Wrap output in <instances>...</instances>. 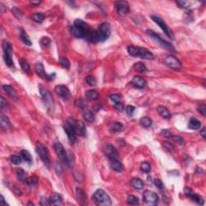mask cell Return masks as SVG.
I'll list each match as a JSON object with an SVG mask.
<instances>
[{
  "instance_id": "1",
  "label": "cell",
  "mask_w": 206,
  "mask_h": 206,
  "mask_svg": "<svg viewBox=\"0 0 206 206\" xmlns=\"http://www.w3.org/2000/svg\"><path fill=\"white\" fill-rule=\"evenodd\" d=\"M91 31H92V29L89 27V25L80 19L76 20L70 27V31H71L72 35L78 39L84 38L86 40V38L88 37Z\"/></svg>"
},
{
  "instance_id": "2",
  "label": "cell",
  "mask_w": 206,
  "mask_h": 206,
  "mask_svg": "<svg viewBox=\"0 0 206 206\" xmlns=\"http://www.w3.org/2000/svg\"><path fill=\"white\" fill-rule=\"evenodd\" d=\"M127 52L132 56H138L142 59L152 60L155 58L154 54L145 48H140V47L131 45V46L127 47Z\"/></svg>"
},
{
  "instance_id": "3",
  "label": "cell",
  "mask_w": 206,
  "mask_h": 206,
  "mask_svg": "<svg viewBox=\"0 0 206 206\" xmlns=\"http://www.w3.org/2000/svg\"><path fill=\"white\" fill-rule=\"evenodd\" d=\"M77 126L78 121L73 117H69L66 121V123L64 126V129L67 134V137L70 144H74L76 142V135H77Z\"/></svg>"
},
{
  "instance_id": "4",
  "label": "cell",
  "mask_w": 206,
  "mask_h": 206,
  "mask_svg": "<svg viewBox=\"0 0 206 206\" xmlns=\"http://www.w3.org/2000/svg\"><path fill=\"white\" fill-rule=\"evenodd\" d=\"M92 199H93L94 204L97 205L107 206L111 205L112 204L110 197H109L108 194L102 189H98L96 191L95 193H93Z\"/></svg>"
},
{
  "instance_id": "5",
  "label": "cell",
  "mask_w": 206,
  "mask_h": 206,
  "mask_svg": "<svg viewBox=\"0 0 206 206\" xmlns=\"http://www.w3.org/2000/svg\"><path fill=\"white\" fill-rule=\"evenodd\" d=\"M146 34H147V36L151 38L152 40H154L155 42H157L160 47L167 49V50H168V51L175 52V48L172 46V45L171 43H169L168 41H167V40L163 39L162 37H160L158 34L155 33V31H153L152 30H146Z\"/></svg>"
},
{
  "instance_id": "6",
  "label": "cell",
  "mask_w": 206,
  "mask_h": 206,
  "mask_svg": "<svg viewBox=\"0 0 206 206\" xmlns=\"http://www.w3.org/2000/svg\"><path fill=\"white\" fill-rule=\"evenodd\" d=\"M2 49H3V57H4L6 64L10 68L13 67L14 62L13 60H12L13 49H12L11 45L7 40H3V42H2Z\"/></svg>"
},
{
  "instance_id": "7",
  "label": "cell",
  "mask_w": 206,
  "mask_h": 206,
  "mask_svg": "<svg viewBox=\"0 0 206 206\" xmlns=\"http://www.w3.org/2000/svg\"><path fill=\"white\" fill-rule=\"evenodd\" d=\"M40 93L42 96L43 102L45 103L46 108L49 110L52 111L54 110V99L52 98V95L48 89L43 88L42 86H40Z\"/></svg>"
},
{
  "instance_id": "8",
  "label": "cell",
  "mask_w": 206,
  "mask_h": 206,
  "mask_svg": "<svg viewBox=\"0 0 206 206\" xmlns=\"http://www.w3.org/2000/svg\"><path fill=\"white\" fill-rule=\"evenodd\" d=\"M151 18L156 24L159 25V27L164 31V33L166 34L167 36H168V37H169V39H171V40H175V36H174L172 31L171 30V28L168 26V24H167L166 23L164 22L163 19L160 18V17H158V16H151Z\"/></svg>"
},
{
  "instance_id": "9",
  "label": "cell",
  "mask_w": 206,
  "mask_h": 206,
  "mask_svg": "<svg viewBox=\"0 0 206 206\" xmlns=\"http://www.w3.org/2000/svg\"><path fill=\"white\" fill-rule=\"evenodd\" d=\"M53 148L55 150L56 153V155H58L59 159L63 162V164L69 166V155L67 154L66 151L64 150L62 144L60 143V142H56L53 145Z\"/></svg>"
},
{
  "instance_id": "10",
  "label": "cell",
  "mask_w": 206,
  "mask_h": 206,
  "mask_svg": "<svg viewBox=\"0 0 206 206\" xmlns=\"http://www.w3.org/2000/svg\"><path fill=\"white\" fill-rule=\"evenodd\" d=\"M36 152L40 157V159L42 160V161L44 162V164H45L47 167H49V165H50L49 153L46 146L40 142H37V143H36Z\"/></svg>"
},
{
  "instance_id": "11",
  "label": "cell",
  "mask_w": 206,
  "mask_h": 206,
  "mask_svg": "<svg viewBox=\"0 0 206 206\" xmlns=\"http://www.w3.org/2000/svg\"><path fill=\"white\" fill-rule=\"evenodd\" d=\"M99 42H104L110 36L111 28L109 23H103L100 25L98 30Z\"/></svg>"
},
{
  "instance_id": "12",
  "label": "cell",
  "mask_w": 206,
  "mask_h": 206,
  "mask_svg": "<svg viewBox=\"0 0 206 206\" xmlns=\"http://www.w3.org/2000/svg\"><path fill=\"white\" fill-rule=\"evenodd\" d=\"M114 7L117 15L121 17H125L130 12V6L126 1H116L114 2Z\"/></svg>"
},
{
  "instance_id": "13",
  "label": "cell",
  "mask_w": 206,
  "mask_h": 206,
  "mask_svg": "<svg viewBox=\"0 0 206 206\" xmlns=\"http://www.w3.org/2000/svg\"><path fill=\"white\" fill-rule=\"evenodd\" d=\"M164 64H166L167 66L172 69H179L182 66L181 62L175 56H174L172 55L168 56L164 59Z\"/></svg>"
},
{
  "instance_id": "14",
  "label": "cell",
  "mask_w": 206,
  "mask_h": 206,
  "mask_svg": "<svg viewBox=\"0 0 206 206\" xmlns=\"http://www.w3.org/2000/svg\"><path fill=\"white\" fill-rule=\"evenodd\" d=\"M184 192L185 196L189 197L192 201L196 202L197 204H200V205H203V204H204V200H203V198H202L201 196L198 195V194L194 193L192 189H190L189 188L186 187V188H184Z\"/></svg>"
},
{
  "instance_id": "15",
  "label": "cell",
  "mask_w": 206,
  "mask_h": 206,
  "mask_svg": "<svg viewBox=\"0 0 206 206\" xmlns=\"http://www.w3.org/2000/svg\"><path fill=\"white\" fill-rule=\"evenodd\" d=\"M144 201L150 204H156L159 201V197L152 191L146 190L143 193Z\"/></svg>"
},
{
  "instance_id": "16",
  "label": "cell",
  "mask_w": 206,
  "mask_h": 206,
  "mask_svg": "<svg viewBox=\"0 0 206 206\" xmlns=\"http://www.w3.org/2000/svg\"><path fill=\"white\" fill-rule=\"evenodd\" d=\"M55 92L63 100H68L69 98V97H70L69 89L65 85H56L55 87Z\"/></svg>"
},
{
  "instance_id": "17",
  "label": "cell",
  "mask_w": 206,
  "mask_h": 206,
  "mask_svg": "<svg viewBox=\"0 0 206 206\" xmlns=\"http://www.w3.org/2000/svg\"><path fill=\"white\" fill-rule=\"evenodd\" d=\"M105 154L107 155L110 160H114V159H118V153L117 150L113 145L111 144H107L105 147Z\"/></svg>"
},
{
  "instance_id": "18",
  "label": "cell",
  "mask_w": 206,
  "mask_h": 206,
  "mask_svg": "<svg viewBox=\"0 0 206 206\" xmlns=\"http://www.w3.org/2000/svg\"><path fill=\"white\" fill-rule=\"evenodd\" d=\"M131 83L134 87L137 88V89H143L146 85V80L142 77H139V76H135L133 79L131 80Z\"/></svg>"
},
{
  "instance_id": "19",
  "label": "cell",
  "mask_w": 206,
  "mask_h": 206,
  "mask_svg": "<svg viewBox=\"0 0 206 206\" xmlns=\"http://www.w3.org/2000/svg\"><path fill=\"white\" fill-rule=\"evenodd\" d=\"M76 193H77V197H78V200L80 204H81V205L87 204V197L85 191L82 190L81 188H78L76 189Z\"/></svg>"
},
{
  "instance_id": "20",
  "label": "cell",
  "mask_w": 206,
  "mask_h": 206,
  "mask_svg": "<svg viewBox=\"0 0 206 206\" xmlns=\"http://www.w3.org/2000/svg\"><path fill=\"white\" fill-rule=\"evenodd\" d=\"M35 70H36V73L40 78H41L42 79H45L47 80L48 79V75L49 74H46L45 71V68H44V65H43L42 63L38 62L36 64V66H35Z\"/></svg>"
},
{
  "instance_id": "21",
  "label": "cell",
  "mask_w": 206,
  "mask_h": 206,
  "mask_svg": "<svg viewBox=\"0 0 206 206\" xmlns=\"http://www.w3.org/2000/svg\"><path fill=\"white\" fill-rule=\"evenodd\" d=\"M110 168L114 172H121L123 171V165L121 162L118 160V159H114V160H110Z\"/></svg>"
},
{
  "instance_id": "22",
  "label": "cell",
  "mask_w": 206,
  "mask_h": 206,
  "mask_svg": "<svg viewBox=\"0 0 206 206\" xmlns=\"http://www.w3.org/2000/svg\"><path fill=\"white\" fill-rule=\"evenodd\" d=\"M19 35H20V40H22V42L24 44V45H27V46H31L32 45L30 38H29L28 35L26 33V31L23 30V28H20V31H19Z\"/></svg>"
},
{
  "instance_id": "23",
  "label": "cell",
  "mask_w": 206,
  "mask_h": 206,
  "mask_svg": "<svg viewBox=\"0 0 206 206\" xmlns=\"http://www.w3.org/2000/svg\"><path fill=\"white\" fill-rule=\"evenodd\" d=\"M0 125H1V127L5 131H7L11 126V122H10L9 118L7 116H5L2 113L0 114Z\"/></svg>"
},
{
  "instance_id": "24",
  "label": "cell",
  "mask_w": 206,
  "mask_h": 206,
  "mask_svg": "<svg viewBox=\"0 0 206 206\" xmlns=\"http://www.w3.org/2000/svg\"><path fill=\"white\" fill-rule=\"evenodd\" d=\"M156 110H157L158 114H159L161 117H164V118H167V119H168V118H170L171 117L170 111H169L166 107H164V106H158Z\"/></svg>"
},
{
  "instance_id": "25",
  "label": "cell",
  "mask_w": 206,
  "mask_h": 206,
  "mask_svg": "<svg viewBox=\"0 0 206 206\" xmlns=\"http://www.w3.org/2000/svg\"><path fill=\"white\" fill-rule=\"evenodd\" d=\"M201 127V122L196 117H192L188 122V128L191 130H199Z\"/></svg>"
},
{
  "instance_id": "26",
  "label": "cell",
  "mask_w": 206,
  "mask_h": 206,
  "mask_svg": "<svg viewBox=\"0 0 206 206\" xmlns=\"http://www.w3.org/2000/svg\"><path fill=\"white\" fill-rule=\"evenodd\" d=\"M50 203H51V204H53V205H62V197L60 194H58V193H55L50 198Z\"/></svg>"
},
{
  "instance_id": "27",
  "label": "cell",
  "mask_w": 206,
  "mask_h": 206,
  "mask_svg": "<svg viewBox=\"0 0 206 206\" xmlns=\"http://www.w3.org/2000/svg\"><path fill=\"white\" fill-rule=\"evenodd\" d=\"M2 89H3L5 93H7L11 98H16V96H17V93H16V89H14L11 85H2Z\"/></svg>"
},
{
  "instance_id": "28",
  "label": "cell",
  "mask_w": 206,
  "mask_h": 206,
  "mask_svg": "<svg viewBox=\"0 0 206 206\" xmlns=\"http://www.w3.org/2000/svg\"><path fill=\"white\" fill-rule=\"evenodd\" d=\"M86 134V128H85V125L84 122L78 121V126H77V135L79 136H85Z\"/></svg>"
},
{
  "instance_id": "29",
  "label": "cell",
  "mask_w": 206,
  "mask_h": 206,
  "mask_svg": "<svg viewBox=\"0 0 206 206\" xmlns=\"http://www.w3.org/2000/svg\"><path fill=\"white\" fill-rule=\"evenodd\" d=\"M85 97L89 101H96V100H98V98H99V93L97 91L91 89V90L86 91Z\"/></svg>"
},
{
  "instance_id": "30",
  "label": "cell",
  "mask_w": 206,
  "mask_h": 206,
  "mask_svg": "<svg viewBox=\"0 0 206 206\" xmlns=\"http://www.w3.org/2000/svg\"><path fill=\"white\" fill-rule=\"evenodd\" d=\"M131 185L135 188V189H143V181L139 178H133L131 179Z\"/></svg>"
},
{
  "instance_id": "31",
  "label": "cell",
  "mask_w": 206,
  "mask_h": 206,
  "mask_svg": "<svg viewBox=\"0 0 206 206\" xmlns=\"http://www.w3.org/2000/svg\"><path fill=\"white\" fill-rule=\"evenodd\" d=\"M21 157L26 163L28 164H31L32 163V157H31V154L27 151V150H22L20 152Z\"/></svg>"
},
{
  "instance_id": "32",
  "label": "cell",
  "mask_w": 206,
  "mask_h": 206,
  "mask_svg": "<svg viewBox=\"0 0 206 206\" xmlns=\"http://www.w3.org/2000/svg\"><path fill=\"white\" fill-rule=\"evenodd\" d=\"M31 19L33 21H35L36 23H41L45 20V16L44 14L41 13V12H36L34 13L32 16H31Z\"/></svg>"
},
{
  "instance_id": "33",
  "label": "cell",
  "mask_w": 206,
  "mask_h": 206,
  "mask_svg": "<svg viewBox=\"0 0 206 206\" xmlns=\"http://www.w3.org/2000/svg\"><path fill=\"white\" fill-rule=\"evenodd\" d=\"M140 124L142 125L143 127H145V128H149L152 125V121H151L150 117H143L142 118H140Z\"/></svg>"
},
{
  "instance_id": "34",
  "label": "cell",
  "mask_w": 206,
  "mask_h": 206,
  "mask_svg": "<svg viewBox=\"0 0 206 206\" xmlns=\"http://www.w3.org/2000/svg\"><path fill=\"white\" fill-rule=\"evenodd\" d=\"M123 130V125L119 122H114L111 125V131L112 132H119Z\"/></svg>"
},
{
  "instance_id": "35",
  "label": "cell",
  "mask_w": 206,
  "mask_h": 206,
  "mask_svg": "<svg viewBox=\"0 0 206 206\" xmlns=\"http://www.w3.org/2000/svg\"><path fill=\"white\" fill-rule=\"evenodd\" d=\"M134 69L139 73H145L146 71V65L142 62H137L134 64Z\"/></svg>"
},
{
  "instance_id": "36",
  "label": "cell",
  "mask_w": 206,
  "mask_h": 206,
  "mask_svg": "<svg viewBox=\"0 0 206 206\" xmlns=\"http://www.w3.org/2000/svg\"><path fill=\"white\" fill-rule=\"evenodd\" d=\"M126 201L127 203L130 204H132V205H135V204H139V200L137 197L133 195H130L127 197V199H126Z\"/></svg>"
},
{
  "instance_id": "37",
  "label": "cell",
  "mask_w": 206,
  "mask_h": 206,
  "mask_svg": "<svg viewBox=\"0 0 206 206\" xmlns=\"http://www.w3.org/2000/svg\"><path fill=\"white\" fill-rule=\"evenodd\" d=\"M20 64L22 69L25 73H28L30 71V64H29V63L27 62V60H24V59H21L20 60Z\"/></svg>"
},
{
  "instance_id": "38",
  "label": "cell",
  "mask_w": 206,
  "mask_h": 206,
  "mask_svg": "<svg viewBox=\"0 0 206 206\" xmlns=\"http://www.w3.org/2000/svg\"><path fill=\"white\" fill-rule=\"evenodd\" d=\"M83 117L85 121L89 122H93L95 121V117L93 115V114L89 112V111H86L85 112L84 114H83Z\"/></svg>"
},
{
  "instance_id": "39",
  "label": "cell",
  "mask_w": 206,
  "mask_h": 206,
  "mask_svg": "<svg viewBox=\"0 0 206 206\" xmlns=\"http://www.w3.org/2000/svg\"><path fill=\"white\" fill-rule=\"evenodd\" d=\"M140 168L141 170L143 172L146 173H149L151 172V164H149L148 162H143L142 164H141V166H140Z\"/></svg>"
},
{
  "instance_id": "40",
  "label": "cell",
  "mask_w": 206,
  "mask_h": 206,
  "mask_svg": "<svg viewBox=\"0 0 206 206\" xmlns=\"http://www.w3.org/2000/svg\"><path fill=\"white\" fill-rule=\"evenodd\" d=\"M85 82L88 85H89L90 86H95V85H97V81H96L95 78L92 75L87 76L86 78H85Z\"/></svg>"
},
{
  "instance_id": "41",
  "label": "cell",
  "mask_w": 206,
  "mask_h": 206,
  "mask_svg": "<svg viewBox=\"0 0 206 206\" xmlns=\"http://www.w3.org/2000/svg\"><path fill=\"white\" fill-rule=\"evenodd\" d=\"M38 180H39V179L36 176H31V177L27 178L26 179V182H27V184L29 186H34V185L37 184Z\"/></svg>"
},
{
  "instance_id": "42",
  "label": "cell",
  "mask_w": 206,
  "mask_h": 206,
  "mask_svg": "<svg viewBox=\"0 0 206 206\" xmlns=\"http://www.w3.org/2000/svg\"><path fill=\"white\" fill-rule=\"evenodd\" d=\"M11 164H15V165H19L22 163V157H20L19 155H14L11 157Z\"/></svg>"
},
{
  "instance_id": "43",
  "label": "cell",
  "mask_w": 206,
  "mask_h": 206,
  "mask_svg": "<svg viewBox=\"0 0 206 206\" xmlns=\"http://www.w3.org/2000/svg\"><path fill=\"white\" fill-rule=\"evenodd\" d=\"M16 175H17V178H18L19 180L20 181H23V180H25V177H26V173L23 169L20 168L16 171Z\"/></svg>"
},
{
  "instance_id": "44",
  "label": "cell",
  "mask_w": 206,
  "mask_h": 206,
  "mask_svg": "<svg viewBox=\"0 0 206 206\" xmlns=\"http://www.w3.org/2000/svg\"><path fill=\"white\" fill-rule=\"evenodd\" d=\"M60 64L61 65V67H63L64 69H69V67H70V62H69V60H68L67 58L64 57L60 58Z\"/></svg>"
},
{
  "instance_id": "45",
  "label": "cell",
  "mask_w": 206,
  "mask_h": 206,
  "mask_svg": "<svg viewBox=\"0 0 206 206\" xmlns=\"http://www.w3.org/2000/svg\"><path fill=\"white\" fill-rule=\"evenodd\" d=\"M110 98L111 99L112 102H114L115 104H117V103H120L121 102V96L118 94V93H114V94H111L110 96Z\"/></svg>"
},
{
  "instance_id": "46",
  "label": "cell",
  "mask_w": 206,
  "mask_h": 206,
  "mask_svg": "<svg viewBox=\"0 0 206 206\" xmlns=\"http://www.w3.org/2000/svg\"><path fill=\"white\" fill-rule=\"evenodd\" d=\"M176 4L179 6V7L184 8V9H188L190 7V2H187V1H176Z\"/></svg>"
},
{
  "instance_id": "47",
  "label": "cell",
  "mask_w": 206,
  "mask_h": 206,
  "mask_svg": "<svg viewBox=\"0 0 206 206\" xmlns=\"http://www.w3.org/2000/svg\"><path fill=\"white\" fill-rule=\"evenodd\" d=\"M153 184H155V187L157 188H159L160 190H164V185L163 184V182L159 179H154V181H153Z\"/></svg>"
},
{
  "instance_id": "48",
  "label": "cell",
  "mask_w": 206,
  "mask_h": 206,
  "mask_svg": "<svg viewBox=\"0 0 206 206\" xmlns=\"http://www.w3.org/2000/svg\"><path fill=\"white\" fill-rule=\"evenodd\" d=\"M172 139L174 140L175 142H176L178 144H179V145H184V143H185L184 139L182 137H180V136H179V135H172Z\"/></svg>"
},
{
  "instance_id": "49",
  "label": "cell",
  "mask_w": 206,
  "mask_h": 206,
  "mask_svg": "<svg viewBox=\"0 0 206 206\" xmlns=\"http://www.w3.org/2000/svg\"><path fill=\"white\" fill-rule=\"evenodd\" d=\"M75 105L76 107H79L81 109H85L86 107V104H85V102L84 100L82 99H78L75 102Z\"/></svg>"
},
{
  "instance_id": "50",
  "label": "cell",
  "mask_w": 206,
  "mask_h": 206,
  "mask_svg": "<svg viewBox=\"0 0 206 206\" xmlns=\"http://www.w3.org/2000/svg\"><path fill=\"white\" fill-rule=\"evenodd\" d=\"M197 110H198V112H199V113L201 114L202 116L205 117V116H206V107H205V105H204V104L200 105L199 107H198V108H197Z\"/></svg>"
},
{
  "instance_id": "51",
  "label": "cell",
  "mask_w": 206,
  "mask_h": 206,
  "mask_svg": "<svg viewBox=\"0 0 206 206\" xmlns=\"http://www.w3.org/2000/svg\"><path fill=\"white\" fill-rule=\"evenodd\" d=\"M135 110V107H133V106H127L126 108V114H127L129 116H131V117L133 115Z\"/></svg>"
},
{
  "instance_id": "52",
  "label": "cell",
  "mask_w": 206,
  "mask_h": 206,
  "mask_svg": "<svg viewBox=\"0 0 206 206\" xmlns=\"http://www.w3.org/2000/svg\"><path fill=\"white\" fill-rule=\"evenodd\" d=\"M163 146L165 147V148L168 150V151H171V152H172V151H174V146H173V145L171 143L169 142H164V143H163Z\"/></svg>"
},
{
  "instance_id": "53",
  "label": "cell",
  "mask_w": 206,
  "mask_h": 206,
  "mask_svg": "<svg viewBox=\"0 0 206 206\" xmlns=\"http://www.w3.org/2000/svg\"><path fill=\"white\" fill-rule=\"evenodd\" d=\"M40 204L43 206L50 205V204H51V203H50V200H49L47 197H41V200H40Z\"/></svg>"
},
{
  "instance_id": "54",
  "label": "cell",
  "mask_w": 206,
  "mask_h": 206,
  "mask_svg": "<svg viewBox=\"0 0 206 206\" xmlns=\"http://www.w3.org/2000/svg\"><path fill=\"white\" fill-rule=\"evenodd\" d=\"M12 12H13V14L15 15V16L17 17L18 19H20L21 18V16H22V12H21V11H20L19 8H17V7H13L12 8Z\"/></svg>"
},
{
  "instance_id": "55",
  "label": "cell",
  "mask_w": 206,
  "mask_h": 206,
  "mask_svg": "<svg viewBox=\"0 0 206 206\" xmlns=\"http://www.w3.org/2000/svg\"><path fill=\"white\" fill-rule=\"evenodd\" d=\"M51 44V40L49 39V37H43L41 39V45H44V46H49Z\"/></svg>"
},
{
  "instance_id": "56",
  "label": "cell",
  "mask_w": 206,
  "mask_h": 206,
  "mask_svg": "<svg viewBox=\"0 0 206 206\" xmlns=\"http://www.w3.org/2000/svg\"><path fill=\"white\" fill-rule=\"evenodd\" d=\"M160 134L165 138H168L169 139V138L172 137V134L169 131H168V130H163V131L160 132Z\"/></svg>"
},
{
  "instance_id": "57",
  "label": "cell",
  "mask_w": 206,
  "mask_h": 206,
  "mask_svg": "<svg viewBox=\"0 0 206 206\" xmlns=\"http://www.w3.org/2000/svg\"><path fill=\"white\" fill-rule=\"evenodd\" d=\"M5 107H7V101L4 99L3 97H1L0 98V107L3 109Z\"/></svg>"
},
{
  "instance_id": "58",
  "label": "cell",
  "mask_w": 206,
  "mask_h": 206,
  "mask_svg": "<svg viewBox=\"0 0 206 206\" xmlns=\"http://www.w3.org/2000/svg\"><path fill=\"white\" fill-rule=\"evenodd\" d=\"M0 9H1V11H2V13H4L5 11H7L6 9V7L3 4H2V2H0Z\"/></svg>"
},
{
  "instance_id": "59",
  "label": "cell",
  "mask_w": 206,
  "mask_h": 206,
  "mask_svg": "<svg viewBox=\"0 0 206 206\" xmlns=\"http://www.w3.org/2000/svg\"><path fill=\"white\" fill-rule=\"evenodd\" d=\"M201 136L203 137V139H205L206 138V130L205 128H203L201 131Z\"/></svg>"
},
{
  "instance_id": "60",
  "label": "cell",
  "mask_w": 206,
  "mask_h": 206,
  "mask_svg": "<svg viewBox=\"0 0 206 206\" xmlns=\"http://www.w3.org/2000/svg\"><path fill=\"white\" fill-rule=\"evenodd\" d=\"M1 202H2V206H7V205H8V204H7V202L5 201V199H4V197H3V196H1Z\"/></svg>"
},
{
  "instance_id": "61",
  "label": "cell",
  "mask_w": 206,
  "mask_h": 206,
  "mask_svg": "<svg viewBox=\"0 0 206 206\" xmlns=\"http://www.w3.org/2000/svg\"><path fill=\"white\" fill-rule=\"evenodd\" d=\"M41 3L40 1H31V4L34 5V6H38V5H40Z\"/></svg>"
}]
</instances>
